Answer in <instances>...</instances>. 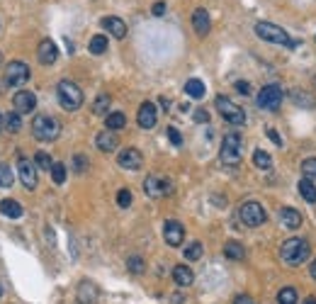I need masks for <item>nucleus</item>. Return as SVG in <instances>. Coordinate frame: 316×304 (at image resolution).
<instances>
[{"mask_svg":"<svg viewBox=\"0 0 316 304\" xmlns=\"http://www.w3.org/2000/svg\"><path fill=\"white\" fill-rule=\"evenodd\" d=\"M278 304H297V290L294 287H282L278 292Z\"/></svg>","mask_w":316,"mask_h":304,"instance_id":"nucleus-32","label":"nucleus"},{"mask_svg":"<svg viewBox=\"0 0 316 304\" xmlns=\"http://www.w3.org/2000/svg\"><path fill=\"white\" fill-rule=\"evenodd\" d=\"M173 280H175L177 287H190L192 280H195V275H192V270L187 265H175L173 268Z\"/></svg>","mask_w":316,"mask_h":304,"instance_id":"nucleus-21","label":"nucleus"},{"mask_svg":"<svg viewBox=\"0 0 316 304\" xmlns=\"http://www.w3.org/2000/svg\"><path fill=\"white\" fill-rule=\"evenodd\" d=\"M29 81V66L25 61H10L5 68V81L3 83L8 88H19Z\"/></svg>","mask_w":316,"mask_h":304,"instance_id":"nucleus-8","label":"nucleus"},{"mask_svg":"<svg viewBox=\"0 0 316 304\" xmlns=\"http://www.w3.org/2000/svg\"><path fill=\"white\" fill-rule=\"evenodd\" d=\"M51 180H54L56 185L66 183V166L64 163H54V168H51Z\"/></svg>","mask_w":316,"mask_h":304,"instance_id":"nucleus-39","label":"nucleus"},{"mask_svg":"<svg viewBox=\"0 0 316 304\" xmlns=\"http://www.w3.org/2000/svg\"><path fill=\"white\" fill-rule=\"evenodd\" d=\"M255 34L263 39V42H270V44H280V46H294V42L289 39V34L280 25H272V22H258L255 25Z\"/></svg>","mask_w":316,"mask_h":304,"instance_id":"nucleus-6","label":"nucleus"},{"mask_svg":"<svg viewBox=\"0 0 316 304\" xmlns=\"http://www.w3.org/2000/svg\"><path fill=\"white\" fill-rule=\"evenodd\" d=\"M0 66H3V54H0Z\"/></svg>","mask_w":316,"mask_h":304,"instance_id":"nucleus-52","label":"nucleus"},{"mask_svg":"<svg viewBox=\"0 0 316 304\" xmlns=\"http://www.w3.org/2000/svg\"><path fill=\"white\" fill-rule=\"evenodd\" d=\"M233 304H255V302L248 295H239V297H233Z\"/></svg>","mask_w":316,"mask_h":304,"instance_id":"nucleus-47","label":"nucleus"},{"mask_svg":"<svg viewBox=\"0 0 316 304\" xmlns=\"http://www.w3.org/2000/svg\"><path fill=\"white\" fill-rule=\"evenodd\" d=\"M151 12H153L156 17H163V15H166V3H156V5L151 8Z\"/></svg>","mask_w":316,"mask_h":304,"instance_id":"nucleus-46","label":"nucleus"},{"mask_svg":"<svg viewBox=\"0 0 316 304\" xmlns=\"http://www.w3.org/2000/svg\"><path fill=\"white\" fill-rule=\"evenodd\" d=\"M3 129H8L10 134H17L22 129V115L17 112H8L5 117H3Z\"/></svg>","mask_w":316,"mask_h":304,"instance_id":"nucleus-26","label":"nucleus"},{"mask_svg":"<svg viewBox=\"0 0 316 304\" xmlns=\"http://www.w3.org/2000/svg\"><path fill=\"white\" fill-rule=\"evenodd\" d=\"M88 49H90V54H95V56H103L105 51H107V37H105V34H95V37L90 39V44H88Z\"/></svg>","mask_w":316,"mask_h":304,"instance_id":"nucleus-30","label":"nucleus"},{"mask_svg":"<svg viewBox=\"0 0 316 304\" xmlns=\"http://www.w3.org/2000/svg\"><path fill=\"white\" fill-rule=\"evenodd\" d=\"M110 102H112L110 95H107V92H100L93 102V115H105V112L110 110Z\"/></svg>","mask_w":316,"mask_h":304,"instance_id":"nucleus-31","label":"nucleus"},{"mask_svg":"<svg viewBox=\"0 0 316 304\" xmlns=\"http://www.w3.org/2000/svg\"><path fill=\"white\" fill-rule=\"evenodd\" d=\"M309 253H311V249L304 239H287L280 249V258L287 265H302L309 258Z\"/></svg>","mask_w":316,"mask_h":304,"instance_id":"nucleus-2","label":"nucleus"},{"mask_svg":"<svg viewBox=\"0 0 316 304\" xmlns=\"http://www.w3.org/2000/svg\"><path fill=\"white\" fill-rule=\"evenodd\" d=\"M168 139H170L173 146H183V137H180V131L175 127H168Z\"/></svg>","mask_w":316,"mask_h":304,"instance_id":"nucleus-42","label":"nucleus"},{"mask_svg":"<svg viewBox=\"0 0 316 304\" xmlns=\"http://www.w3.org/2000/svg\"><path fill=\"white\" fill-rule=\"evenodd\" d=\"M0 129H3V115H0Z\"/></svg>","mask_w":316,"mask_h":304,"instance_id":"nucleus-51","label":"nucleus"},{"mask_svg":"<svg viewBox=\"0 0 316 304\" xmlns=\"http://www.w3.org/2000/svg\"><path fill=\"white\" fill-rule=\"evenodd\" d=\"M161 107H170V100H168V98H161Z\"/></svg>","mask_w":316,"mask_h":304,"instance_id":"nucleus-49","label":"nucleus"},{"mask_svg":"<svg viewBox=\"0 0 316 304\" xmlns=\"http://www.w3.org/2000/svg\"><path fill=\"white\" fill-rule=\"evenodd\" d=\"M17 173H19V180L27 190H34L37 187V163L27 156H19L17 158Z\"/></svg>","mask_w":316,"mask_h":304,"instance_id":"nucleus-10","label":"nucleus"},{"mask_svg":"<svg viewBox=\"0 0 316 304\" xmlns=\"http://www.w3.org/2000/svg\"><path fill=\"white\" fill-rule=\"evenodd\" d=\"M56 95H58L61 107L68 110V112L81 110V105H83V90H81L73 81H58V85H56Z\"/></svg>","mask_w":316,"mask_h":304,"instance_id":"nucleus-3","label":"nucleus"},{"mask_svg":"<svg viewBox=\"0 0 316 304\" xmlns=\"http://www.w3.org/2000/svg\"><path fill=\"white\" fill-rule=\"evenodd\" d=\"M265 134H268L270 137V141H272V144H278V146H282V139H280V134L275 129H272V127H270V129H265Z\"/></svg>","mask_w":316,"mask_h":304,"instance_id":"nucleus-45","label":"nucleus"},{"mask_svg":"<svg viewBox=\"0 0 316 304\" xmlns=\"http://www.w3.org/2000/svg\"><path fill=\"white\" fill-rule=\"evenodd\" d=\"M117 163H120L124 170H139L141 166H144V156H141V151L139 148H122L120 151V156H117Z\"/></svg>","mask_w":316,"mask_h":304,"instance_id":"nucleus-13","label":"nucleus"},{"mask_svg":"<svg viewBox=\"0 0 316 304\" xmlns=\"http://www.w3.org/2000/svg\"><path fill=\"white\" fill-rule=\"evenodd\" d=\"M127 268H129L134 275H141V273L146 270V263H144V258H141V256H129V260H127Z\"/></svg>","mask_w":316,"mask_h":304,"instance_id":"nucleus-35","label":"nucleus"},{"mask_svg":"<svg viewBox=\"0 0 316 304\" xmlns=\"http://www.w3.org/2000/svg\"><path fill=\"white\" fill-rule=\"evenodd\" d=\"M299 195H302L309 204H314L316 202V185L311 183L309 178H302V180H299Z\"/></svg>","mask_w":316,"mask_h":304,"instance_id":"nucleus-27","label":"nucleus"},{"mask_svg":"<svg viewBox=\"0 0 316 304\" xmlns=\"http://www.w3.org/2000/svg\"><path fill=\"white\" fill-rule=\"evenodd\" d=\"M224 256L231 260H243L246 258V249H243V243H239V241H226L224 243Z\"/></svg>","mask_w":316,"mask_h":304,"instance_id":"nucleus-24","label":"nucleus"},{"mask_svg":"<svg viewBox=\"0 0 316 304\" xmlns=\"http://www.w3.org/2000/svg\"><path fill=\"white\" fill-rule=\"evenodd\" d=\"M214 105H216L219 115H222L229 124H233V127H241V124H246V112H243L241 107L231 100V98H226V95H216Z\"/></svg>","mask_w":316,"mask_h":304,"instance_id":"nucleus-5","label":"nucleus"},{"mask_svg":"<svg viewBox=\"0 0 316 304\" xmlns=\"http://www.w3.org/2000/svg\"><path fill=\"white\" fill-rule=\"evenodd\" d=\"M144 193L149 195V197H163V195L173 193V185H170V180H163V178L149 175V178L144 180Z\"/></svg>","mask_w":316,"mask_h":304,"instance_id":"nucleus-14","label":"nucleus"},{"mask_svg":"<svg viewBox=\"0 0 316 304\" xmlns=\"http://www.w3.org/2000/svg\"><path fill=\"white\" fill-rule=\"evenodd\" d=\"M12 107L17 115H29V112L37 110V95L32 90H17L12 98Z\"/></svg>","mask_w":316,"mask_h":304,"instance_id":"nucleus-12","label":"nucleus"},{"mask_svg":"<svg viewBox=\"0 0 316 304\" xmlns=\"http://www.w3.org/2000/svg\"><path fill=\"white\" fill-rule=\"evenodd\" d=\"M0 212H3V217H8V219H19L25 210H22V204L17 200H3L0 202Z\"/></svg>","mask_w":316,"mask_h":304,"instance_id":"nucleus-22","label":"nucleus"},{"mask_svg":"<svg viewBox=\"0 0 316 304\" xmlns=\"http://www.w3.org/2000/svg\"><path fill=\"white\" fill-rule=\"evenodd\" d=\"M117 204H120V207H129L131 204V193L127 187H122L120 193H117Z\"/></svg>","mask_w":316,"mask_h":304,"instance_id":"nucleus-41","label":"nucleus"},{"mask_svg":"<svg viewBox=\"0 0 316 304\" xmlns=\"http://www.w3.org/2000/svg\"><path fill=\"white\" fill-rule=\"evenodd\" d=\"M105 127L110 131H120L127 127V117H124V112H110L107 117H105Z\"/></svg>","mask_w":316,"mask_h":304,"instance_id":"nucleus-25","label":"nucleus"},{"mask_svg":"<svg viewBox=\"0 0 316 304\" xmlns=\"http://www.w3.org/2000/svg\"><path fill=\"white\" fill-rule=\"evenodd\" d=\"M202 243H200V241H192V243H190V246H187L185 249V258L187 260H200L202 258Z\"/></svg>","mask_w":316,"mask_h":304,"instance_id":"nucleus-36","label":"nucleus"},{"mask_svg":"<svg viewBox=\"0 0 316 304\" xmlns=\"http://www.w3.org/2000/svg\"><path fill=\"white\" fill-rule=\"evenodd\" d=\"M95 146L100 148L103 154H112L114 148L120 146V139H117V134L110 129H103L97 137H95Z\"/></svg>","mask_w":316,"mask_h":304,"instance_id":"nucleus-18","label":"nucleus"},{"mask_svg":"<svg viewBox=\"0 0 316 304\" xmlns=\"http://www.w3.org/2000/svg\"><path fill=\"white\" fill-rule=\"evenodd\" d=\"M280 224L285 229H299L302 226V214L297 210H292V207H282L280 210Z\"/></svg>","mask_w":316,"mask_h":304,"instance_id":"nucleus-20","label":"nucleus"},{"mask_svg":"<svg viewBox=\"0 0 316 304\" xmlns=\"http://www.w3.org/2000/svg\"><path fill=\"white\" fill-rule=\"evenodd\" d=\"M253 163H255V168H261V170H270V168H272V158H270L268 151L255 148V151H253Z\"/></svg>","mask_w":316,"mask_h":304,"instance_id":"nucleus-29","label":"nucleus"},{"mask_svg":"<svg viewBox=\"0 0 316 304\" xmlns=\"http://www.w3.org/2000/svg\"><path fill=\"white\" fill-rule=\"evenodd\" d=\"M236 90L241 95H251V83L248 81H236Z\"/></svg>","mask_w":316,"mask_h":304,"instance_id":"nucleus-44","label":"nucleus"},{"mask_svg":"<svg viewBox=\"0 0 316 304\" xmlns=\"http://www.w3.org/2000/svg\"><path fill=\"white\" fill-rule=\"evenodd\" d=\"M163 239H166V243L173 246V249L183 246V241H185V226L175 219H168L166 224H163Z\"/></svg>","mask_w":316,"mask_h":304,"instance_id":"nucleus-11","label":"nucleus"},{"mask_svg":"<svg viewBox=\"0 0 316 304\" xmlns=\"http://www.w3.org/2000/svg\"><path fill=\"white\" fill-rule=\"evenodd\" d=\"M304 304H316V297H307V299H304Z\"/></svg>","mask_w":316,"mask_h":304,"instance_id":"nucleus-50","label":"nucleus"},{"mask_svg":"<svg viewBox=\"0 0 316 304\" xmlns=\"http://www.w3.org/2000/svg\"><path fill=\"white\" fill-rule=\"evenodd\" d=\"M95 299H97V287L93 282H81V287H78V302L93 304Z\"/></svg>","mask_w":316,"mask_h":304,"instance_id":"nucleus-23","label":"nucleus"},{"mask_svg":"<svg viewBox=\"0 0 316 304\" xmlns=\"http://www.w3.org/2000/svg\"><path fill=\"white\" fill-rule=\"evenodd\" d=\"M136 122H139L141 129H153L158 122V110L153 102H141L139 112H136Z\"/></svg>","mask_w":316,"mask_h":304,"instance_id":"nucleus-15","label":"nucleus"},{"mask_svg":"<svg viewBox=\"0 0 316 304\" xmlns=\"http://www.w3.org/2000/svg\"><path fill=\"white\" fill-rule=\"evenodd\" d=\"M224 166H239L241 163V134L239 131H229L222 141V151H219Z\"/></svg>","mask_w":316,"mask_h":304,"instance_id":"nucleus-4","label":"nucleus"},{"mask_svg":"<svg viewBox=\"0 0 316 304\" xmlns=\"http://www.w3.org/2000/svg\"><path fill=\"white\" fill-rule=\"evenodd\" d=\"M302 173H304V178H309V180H316V158H304Z\"/></svg>","mask_w":316,"mask_h":304,"instance_id":"nucleus-38","label":"nucleus"},{"mask_svg":"<svg viewBox=\"0 0 316 304\" xmlns=\"http://www.w3.org/2000/svg\"><path fill=\"white\" fill-rule=\"evenodd\" d=\"M192 27L200 37H207L209 34V29H212V20H209V12L205 8H197L192 12Z\"/></svg>","mask_w":316,"mask_h":304,"instance_id":"nucleus-17","label":"nucleus"},{"mask_svg":"<svg viewBox=\"0 0 316 304\" xmlns=\"http://www.w3.org/2000/svg\"><path fill=\"white\" fill-rule=\"evenodd\" d=\"M309 270H311V277H314V280H316V258H314V263L309 265Z\"/></svg>","mask_w":316,"mask_h":304,"instance_id":"nucleus-48","label":"nucleus"},{"mask_svg":"<svg viewBox=\"0 0 316 304\" xmlns=\"http://www.w3.org/2000/svg\"><path fill=\"white\" fill-rule=\"evenodd\" d=\"M239 219H241L246 226L255 229V226H263V224H265L268 214H265V210H263V204H261V202H255V200H248V202H243L241 207H239Z\"/></svg>","mask_w":316,"mask_h":304,"instance_id":"nucleus-7","label":"nucleus"},{"mask_svg":"<svg viewBox=\"0 0 316 304\" xmlns=\"http://www.w3.org/2000/svg\"><path fill=\"white\" fill-rule=\"evenodd\" d=\"M58 134H61V124H58V120L56 117H51V115H37L34 120H32V137L37 139V141H54V139H58Z\"/></svg>","mask_w":316,"mask_h":304,"instance_id":"nucleus-1","label":"nucleus"},{"mask_svg":"<svg viewBox=\"0 0 316 304\" xmlns=\"http://www.w3.org/2000/svg\"><path fill=\"white\" fill-rule=\"evenodd\" d=\"M192 117H195L197 124H207V122H209V112L202 110V107H197V110L192 112Z\"/></svg>","mask_w":316,"mask_h":304,"instance_id":"nucleus-43","label":"nucleus"},{"mask_svg":"<svg viewBox=\"0 0 316 304\" xmlns=\"http://www.w3.org/2000/svg\"><path fill=\"white\" fill-rule=\"evenodd\" d=\"M37 59L42 66H51L56 64V59H58V49H56V44L51 42V39H42L37 46Z\"/></svg>","mask_w":316,"mask_h":304,"instance_id":"nucleus-16","label":"nucleus"},{"mask_svg":"<svg viewBox=\"0 0 316 304\" xmlns=\"http://www.w3.org/2000/svg\"><path fill=\"white\" fill-rule=\"evenodd\" d=\"M103 27L110 32L114 39H124L127 37V25H124V20L114 17V15H110V17H103Z\"/></svg>","mask_w":316,"mask_h":304,"instance_id":"nucleus-19","label":"nucleus"},{"mask_svg":"<svg viewBox=\"0 0 316 304\" xmlns=\"http://www.w3.org/2000/svg\"><path fill=\"white\" fill-rule=\"evenodd\" d=\"M0 297H3V285H0Z\"/></svg>","mask_w":316,"mask_h":304,"instance_id":"nucleus-53","label":"nucleus"},{"mask_svg":"<svg viewBox=\"0 0 316 304\" xmlns=\"http://www.w3.org/2000/svg\"><path fill=\"white\" fill-rule=\"evenodd\" d=\"M15 183V173L8 163H0V187H12Z\"/></svg>","mask_w":316,"mask_h":304,"instance_id":"nucleus-33","label":"nucleus"},{"mask_svg":"<svg viewBox=\"0 0 316 304\" xmlns=\"http://www.w3.org/2000/svg\"><path fill=\"white\" fill-rule=\"evenodd\" d=\"M282 88L280 85H265L261 92H258V107L261 110H268V112H275L280 110V105H282Z\"/></svg>","mask_w":316,"mask_h":304,"instance_id":"nucleus-9","label":"nucleus"},{"mask_svg":"<svg viewBox=\"0 0 316 304\" xmlns=\"http://www.w3.org/2000/svg\"><path fill=\"white\" fill-rule=\"evenodd\" d=\"M88 166H90V161H88L83 154H75V156H73V170H75V173H85V170H88Z\"/></svg>","mask_w":316,"mask_h":304,"instance_id":"nucleus-40","label":"nucleus"},{"mask_svg":"<svg viewBox=\"0 0 316 304\" xmlns=\"http://www.w3.org/2000/svg\"><path fill=\"white\" fill-rule=\"evenodd\" d=\"M34 163H37V168H42V170H49V173H51V168H54V161H51V156H49V154H44V151H39L37 156H34Z\"/></svg>","mask_w":316,"mask_h":304,"instance_id":"nucleus-37","label":"nucleus"},{"mask_svg":"<svg viewBox=\"0 0 316 304\" xmlns=\"http://www.w3.org/2000/svg\"><path fill=\"white\" fill-rule=\"evenodd\" d=\"M289 95H292V100L297 102V105H307V107H316V98H311V95H307V92L302 95V92H299L297 88H294V90L289 92Z\"/></svg>","mask_w":316,"mask_h":304,"instance_id":"nucleus-34","label":"nucleus"},{"mask_svg":"<svg viewBox=\"0 0 316 304\" xmlns=\"http://www.w3.org/2000/svg\"><path fill=\"white\" fill-rule=\"evenodd\" d=\"M205 83L200 81V78H190L185 83V92L190 95V98H195V100H200V98H205Z\"/></svg>","mask_w":316,"mask_h":304,"instance_id":"nucleus-28","label":"nucleus"}]
</instances>
